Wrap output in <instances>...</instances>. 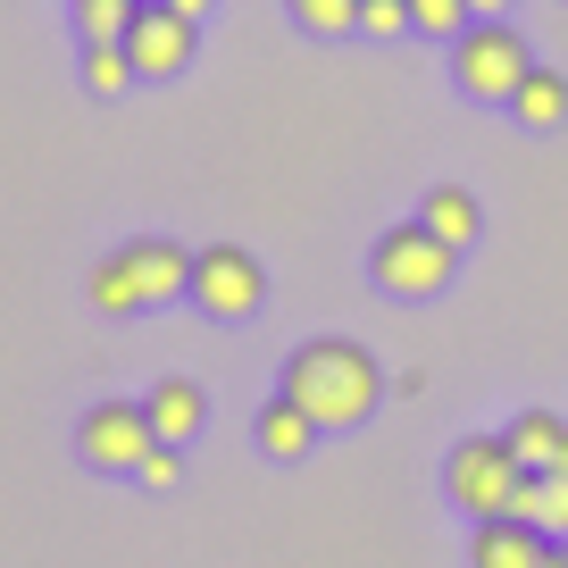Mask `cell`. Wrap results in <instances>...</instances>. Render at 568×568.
<instances>
[{
  "label": "cell",
  "instance_id": "cell-8",
  "mask_svg": "<svg viewBox=\"0 0 568 568\" xmlns=\"http://www.w3.org/2000/svg\"><path fill=\"white\" fill-rule=\"evenodd\" d=\"M118 260H125V276H134L142 310H168V302L193 293V251L168 243V234H134V243H118Z\"/></svg>",
  "mask_w": 568,
  "mask_h": 568
},
{
  "label": "cell",
  "instance_id": "cell-1",
  "mask_svg": "<svg viewBox=\"0 0 568 568\" xmlns=\"http://www.w3.org/2000/svg\"><path fill=\"white\" fill-rule=\"evenodd\" d=\"M276 393L302 402L310 418H318V435H352V426H368L376 402H385V368H376V352L352 343V335H310L302 352L284 359Z\"/></svg>",
  "mask_w": 568,
  "mask_h": 568
},
{
  "label": "cell",
  "instance_id": "cell-16",
  "mask_svg": "<svg viewBox=\"0 0 568 568\" xmlns=\"http://www.w3.org/2000/svg\"><path fill=\"white\" fill-rule=\"evenodd\" d=\"M125 84H142V75H134V59H125V42H84V92L118 101Z\"/></svg>",
  "mask_w": 568,
  "mask_h": 568
},
{
  "label": "cell",
  "instance_id": "cell-4",
  "mask_svg": "<svg viewBox=\"0 0 568 568\" xmlns=\"http://www.w3.org/2000/svg\"><path fill=\"white\" fill-rule=\"evenodd\" d=\"M527 68H535V51H527V34H518L510 18H477L460 42H452V84H460L468 101L510 109L518 84H527Z\"/></svg>",
  "mask_w": 568,
  "mask_h": 568
},
{
  "label": "cell",
  "instance_id": "cell-11",
  "mask_svg": "<svg viewBox=\"0 0 568 568\" xmlns=\"http://www.w3.org/2000/svg\"><path fill=\"white\" fill-rule=\"evenodd\" d=\"M251 435H260V452L267 460H310V452H318V418H310L302 402H260V418H251Z\"/></svg>",
  "mask_w": 568,
  "mask_h": 568
},
{
  "label": "cell",
  "instance_id": "cell-20",
  "mask_svg": "<svg viewBox=\"0 0 568 568\" xmlns=\"http://www.w3.org/2000/svg\"><path fill=\"white\" fill-rule=\"evenodd\" d=\"M359 34H376V42L418 34V26H409V0H359Z\"/></svg>",
  "mask_w": 568,
  "mask_h": 568
},
{
  "label": "cell",
  "instance_id": "cell-17",
  "mask_svg": "<svg viewBox=\"0 0 568 568\" xmlns=\"http://www.w3.org/2000/svg\"><path fill=\"white\" fill-rule=\"evenodd\" d=\"M84 293H92V310H101V318H134V310H142V293H134V276H125V260H118V251H109V260L92 267V284H84Z\"/></svg>",
  "mask_w": 568,
  "mask_h": 568
},
{
  "label": "cell",
  "instance_id": "cell-19",
  "mask_svg": "<svg viewBox=\"0 0 568 568\" xmlns=\"http://www.w3.org/2000/svg\"><path fill=\"white\" fill-rule=\"evenodd\" d=\"M409 26L435 34V42H460L468 26H477V9H468V0H409Z\"/></svg>",
  "mask_w": 568,
  "mask_h": 568
},
{
  "label": "cell",
  "instance_id": "cell-3",
  "mask_svg": "<svg viewBox=\"0 0 568 568\" xmlns=\"http://www.w3.org/2000/svg\"><path fill=\"white\" fill-rule=\"evenodd\" d=\"M368 276H376V293H385V302H435V293L460 276V251L426 226V217H409V226H385V234H376Z\"/></svg>",
  "mask_w": 568,
  "mask_h": 568
},
{
  "label": "cell",
  "instance_id": "cell-14",
  "mask_svg": "<svg viewBox=\"0 0 568 568\" xmlns=\"http://www.w3.org/2000/svg\"><path fill=\"white\" fill-rule=\"evenodd\" d=\"M418 217H426L435 234H444L452 251H477V234H485V210H477V193H468V184H435Z\"/></svg>",
  "mask_w": 568,
  "mask_h": 568
},
{
  "label": "cell",
  "instance_id": "cell-2",
  "mask_svg": "<svg viewBox=\"0 0 568 568\" xmlns=\"http://www.w3.org/2000/svg\"><path fill=\"white\" fill-rule=\"evenodd\" d=\"M527 494V460L510 452V435H460L444 452V501L460 518H510Z\"/></svg>",
  "mask_w": 568,
  "mask_h": 568
},
{
  "label": "cell",
  "instance_id": "cell-5",
  "mask_svg": "<svg viewBox=\"0 0 568 568\" xmlns=\"http://www.w3.org/2000/svg\"><path fill=\"white\" fill-rule=\"evenodd\" d=\"M151 452H160V426H151L142 402H92L84 418H75V460H84L92 477H134Z\"/></svg>",
  "mask_w": 568,
  "mask_h": 568
},
{
  "label": "cell",
  "instance_id": "cell-10",
  "mask_svg": "<svg viewBox=\"0 0 568 568\" xmlns=\"http://www.w3.org/2000/svg\"><path fill=\"white\" fill-rule=\"evenodd\" d=\"M501 435H510V452L527 460V477H551V468H568V418H560V409H518Z\"/></svg>",
  "mask_w": 568,
  "mask_h": 568
},
{
  "label": "cell",
  "instance_id": "cell-23",
  "mask_svg": "<svg viewBox=\"0 0 568 568\" xmlns=\"http://www.w3.org/2000/svg\"><path fill=\"white\" fill-rule=\"evenodd\" d=\"M468 9H477V18H510V0H468Z\"/></svg>",
  "mask_w": 568,
  "mask_h": 568
},
{
  "label": "cell",
  "instance_id": "cell-24",
  "mask_svg": "<svg viewBox=\"0 0 568 568\" xmlns=\"http://www.w3.org/2000/svg\"><path fill=\"white\" fill-rule=\"evenodd\" d=\"M560 568H568V551H560Z\"/></svg>",
  "mask_w": 568,
  "mask_h": 568
},
{
  "label": "cell",
  "instance_id": "cell-6",
  "mask_svg": "<svg viewBox=\"0 0 568 568\" xmlns=\"http://www.w3.org/2000/svg\"><path fill=\"white\" fill-rule=\"evenodd\" d=\"M260 302H267V267H260V251H243V243H210V251H193V310L201 318H260Z\"/></svg>",
  "mask_w": 568,
  "mask_h": 568
},
{
  "label": "cell",
  "instance_id": "cell-18",
  "mask_svg": "<svg viewBox=\"0 0 568 568\" xmlns=\"http://www.w3.org/2000/svg\"><path fill=\"white\" fill-rule=\"evenodd\" d=\"M284 9H293V26H302V34H318V42L359 34V0H284Z\"/></svg>",
  "mask_w": 568,
  "mask_h": 568
},
{
  "label": "cell",
  "instance_id": "cell-22",
  "mask_svg": "<svg viewBox=\"0 0 568 568\" xmlns=\"http://www.w3.org/2000/svg\"><path fill=\"white\" fill-rule=\"evenodd\" d=\"M168 9H176V18H193V26H201V18H210V9H217V0H168Z\"/></svg>",
  "mask_w": 568,
  "mask_h": 568
},
{
  "label": "cell",
  "instance_id": "cell-21",
  "mask_svg": "<svg viewBox=\"0 0 568 568\" xmlns=\"http://www.w3.org/2000/svg\"><path fill=\"white\" fill-rule=\"evenodd\" d=\"M134 485H151V494H176V485H184V444H160L151 460L134 468Z\"/></svg>",
  "mask_w": 568,
  "mask_h": 568
},
{
  "label": "cell",
  "instance_id": "cell-13",
  "mask_svg": "<svg viewBox=\"0 0 568 568\" xmlns=\"http://www.w3.org/2000/svg\"><path fill=\"white\" fill-rule=\"evenodd\" d=\"M510 118L527 125V134H560V125H568V75L535 59L527 84H518V101H510Z\"/></svg>",
  "mask_w": 568,
  "mask_h": 568
},
{
  "label": "cell",
  "instance_id": "cell-9",
  "mask_svg": "<svg viewBox=\"0 0 568 568\" xmlns=\"http://www.w3.org/2000/svg\"><path fill=\"white\" fill-rule=\"evenodd\" d=\"M560 551L568 544H551L527 518H477V535H468V568H560Z\"/></svg>",
  "mask_w": 568,
  "mask_h": 568
},
{
  "label": "cell",
  "instance_id": "cell-7",
  "mask_svg": "<svg viewBox=\"0 0 568 568\" xmlns=\"http://www.w3.org/2000/svg\"><path fill=\"white\" fill-rule=\"evenodd\" d=\"M201 51V26L176 18L168 0H151V9H134V26H125V59H134L142 84H168V75H184Z\"/></svg>",
  "mask_w": 568,
  "mask_h": 568
},
{
  "label": "cell",
  "instance_id": "cell-15",
  "mask_svg": "<svg viewBox=\"0 0 568 568\" xmlns=\"http://www.w3.org/2000/svg\"><path fill=\"white\" fill-rule=\"evenodd\" d=\"M527 527H544L551 544H568V468H551V477H527V494H518V510Z\"/></svg>",
  "mask_w": 568,
  "mask_h": 568
},
{
  "label": "cell",
  "instance_id": "cell-12",
  "mask_svg": "<svg viewBox=\"0 0 568 568\" xmlns=\"http://www.w3.org/2000/svg\"><path fill=\"white\" fill-rule=\"evenodd\" d=\"M142 409H151V426H160V444H193L201 418H210V402H201L193 376H160V385L142 393Z\"/></svg>",
  "mask_w": 568,
  "mask_h": 568
}]
</instances>
